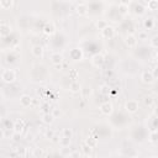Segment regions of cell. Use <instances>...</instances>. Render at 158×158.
Instances as JSON below:
<instances>
[{"mask_svg": "<svg viewBox=\"0 0 158 158\" xmlns=\"http://www.w3.org/2000/svg\"><path fill=\"white\" fill-rule=\"evenodd\" d=\"M128 11H130V9H128V4L121 2V4L118 5V14H120L121 16H126V15L128 14Z\"/></svg>", "mask_w": 158, "mask_h": 158, "instance_id": "obj_22", "label": "cell"}, {"mask_svg": "<svg viewBox=\"0 0 158 158\" xmlns=\"http://www.w3.org/2000/svg\"><path fill=\"white\" fill-rule=\"evenodd\" d=\"M152 73H153V75H154V79H158V64L152 69Z\"/></svg>", "mask_w": 158, "mask_h": 158, "instance_id": "obj_36", "label": "cell"}, {"mask_svg": "<svg viewBox=\"0 0 158 158\" xmlns=\"http://www.w3.org/2000/svg\"><path fill=\"white\" fill-rule=\"evenodd\" d=\"M149 44H151V47L158 49V36H153V37L149 40Z\"/></svg>", "mask_w": 158, "mask_h": 158, "instance_id": "obj_33", "label": "cell"}, {"mask_svg": "<svg viewBox=\"0 0 158 158\" xmlns=\"http://www.w3.org/2000/svg\"><path fill=\"white\" fill-rule=\"evenodd\" d=\"M12 131L15 132V133H22L23 131H25V121L22 120V118H19V120H16L15 122H14V125H12Z\"/></svg>", "mask_w": 158, "mask_h": 158, "instance_id": "obj_6", "label": "cell"}, {"mask_svg": "<svg viewBox=\"0 0 158 158\" xmlns=\"http://www.w3.org/2000/svg\"><path fill=\"white\" fill-rule=\"evenodd\" d=\"M70 77H72V79H77V77H78V72H77L75 69H72V70H70Z\"/></svg>", "mask_w": 158, "mask_h": 158, "instance_id": "obj_37", "label": "cell"}, {"mask_svg": "<svg viewBox=\"0 0 158 158\" xmlns=\"http://www.w3.org/2000/svg\"><path fill=\"white\" fill-rule=\"evenodd\" d=\"M100 111L102 115L105 116H110L112 112H114V105L110 102V101H105L100 105Z\"/></svg>", "mask_w": 158, "mask_h": 158, "instance_id": "obj_3", "label": "cell"}, {"mask_svg": "<svg viewBox=\"0 0 158 158\" xmlns=\"http://www.w3.org/2000/svg\"><path fill=\"white\" fill-rule=\"evenodd\" d=\"M146 9H147V7H144L142 4H137V5H135V7H133V12H135V15H137V16H142V15H144Z\"/></svg>", "mask_w": 158, "mask_h": 158, "instance_id": "obj_19", "label": "cell"}, {"mask_svg": "<svg viewBox=\"0 0 158 158\" xmlns=\"http://www.w3.org/2000/svg\"><path fill=\"white\" fill-rule=\"evenodd\" d=\"M54 118H56V117L53 116L52 112H44V114L42 115V122L46 123V125H51V123H53Z\"/></svg>", "mask_w": 158, "mask_h": 158, "instance_id": "obj_17", "label": "cell"}, {"mask_svg": "<svg viewBox=\"0 0 158 158\" xmlns=\"http://www.w3.org/2000/svg\"><path fill=\"white\" fill-rule=\"evenodd\" d=\"M62 136H63V137H69V138H72V137H73V131H72L70 128H63V130H62Z\"/></svg>", "mask_w": 158, "mask_h": 158, "instance_id": "obj_32", "label": "cell"}, {"mask_svg": "<svg viewBox=\"0 0 158 158\" xmlns=\"http://www.w3.org/2000/svg\"><path fill=\"white\" fill-rule=\"evenodd\" d=\"M52 114H53V116L54 117H57V116H59V114H60V111H59V109H53V111H52Z\"/></svg>", "mask_w": 158, "mask_h": 158, "instance_id": "obj_38", "label": "cell"}, {"mask_svg": "<svg viewBox=\"0 0 158 158\" xmlns=\"http://www.w3.org/2000/svg\"><path fill=\"white\" fill-rule=\"evenodd\" d=\"M156 60L158 62V53H157V56H156Z\"/></svg>", "mask_w": 158, "mask_h": 158, "instance_id": "obj_43", "label": "cell"}, {"mask_svg": "<svg viewBox=\"0 0 158 158\" xmlns=\"http://www.w3.org/2000/svg\"><path fill=\"white\" fill-rule=\"evenodd\" d=\"M56 32V26L53 22H46L43 26V33L47 36H52Z\"/></svg>", "mask_w": 158, "mask_h": 158, "instance_id": "obj_8", "label": "cell"}, {"mask_svg": "<svg viewBox=\"0 0 158 158\" xmlns=\"http://www.w3.org/2000/svg\"><path fill=\"white\" fill-rule=\"evenodd\" d=\"M81 152H79V151H72L69 154H68V157H70V158H80L81 157Z\"/></svg>", "mask_w": 158, "mask_h": 158, "instance_id": "obj_34", "label": "cell"}, {"mask_svg": "<svg viewBox=\"0 0 158 158\" xmlns=\"http://www.w3.org/2000/svg\"><path fill=\"white\" fill-rule=\"evenodd\" d=\"M105 62V57L101 54V53H95L93 57H91V64L94 67H101Z\"/></svg>", "mask_w": 158, "mask_h": 158, "instance_id": "obj_7", "label": "cell"}, {"mask_svg": "<svg viewBox=\"0 0 158 158\" xmlns=\"http://www.w3.org/2000/svg\"><path fill=\"white\" fill-rule=\"evenodd\" d=\"M32 156L36 157V158L43 157V156H44V151H43V148H35L33 152H32Z\"/></svg>", "mask_w": 158, "mask_h": 158, "instance_id": "obj_30", "label": "cell"}, {"mask_svg": "<svg viewBox=\"0 0 158 158\" xmlns=\"http://www.w3.org/2000/svg\"><path fill=\"white\" fill-rule=\"evenodd\" d=\"M33 104V99L30 96V95H22L21 98H20V105L22 106V107H30L31 105Z\"/></svg>", "mask_w": 158, "mask_h": 158, "instance_id": "obj_9", "label": "cell"}, {"mask_svg": "<svg viewBox=\"0 0 158 158\" xmlns=\"http://www.w3.org/2000/svg\"><path fill=\"white\" fill-rule=\"evenodd\" d=\"M1 79L6 84H11L16 80V73L14 69H4L1 73Z\"/></svg>", "mask_w": 158, "mask_h": 158, "instance_id": "obj_1", "label": "cell"}, {"mask_svg": "<svg viewBox=\"0 0 158 158\" xmlns=\"http://www.w3.org/2000/svg\"><path fill=\"white\" fill-rule=\"evenodd\" d=\"M53 136H54V133H53V131H49V130H48V131L46 132V137H47V138H52Z\"/></svg>", "mask_w": 158, "mask_h": 158, "instance_id": "obj_39", "label": "cell"}, {"mask_svg": "<svg viewBox=\"0 0 158 158\" xmlns=\"http://www.w3.org/2000/svg\"><path fill=\"white\" fill-rule=\"evenodd\" d=\"M153 115H154L156 117H158V105L154 106V109H153Z\"/></svg>", "mask_w": 158, "mask_h": 158, "instance_id": "obj_42", "label": "cell"}, {"mask_svg": "<svg viewBox=\"0 0 158 158\" xmlns=\"http://www.w3.org/2000/svg\"><path fill=\"white\" fill-rule=\"evenodd\" d=\"M84 142H85V143H88L89 146H91V147L94 148V147H96V146H98V137H95V136H89Z\"/></svg>", "mask_w": 158, "mask_h": 158, "instance_id": "obj_26", "label": "cell"}, {"mask_svg": "<svg viewBox=\"0 0 158 158\" xmlns=\"http://www.w3.org/2000/svg\"><path fill=\"white\" fill-rule=\"evenodd\" d=\"M125 43H126L127 47H131V48L132 47H136V44H137V37L135 35L130 33V35H127L125 37Z\"/></svg>", "mask_w": 158, "mask_h": 158, "instance_id": "obj_11", "label": "cell"}, {"mask_svg": "<svg viewBox=\"0 0 158 158\" xmlns=\"http://www.w3.org/2000/svg\"><path fill=\"white\" fill-rule=\"evenodd\" d=\"M10 33H11V26L7 25L6 22L1 21V23H0V35H1L2 37H5V36H7V35H10Z\"/></svg>", "mask_w": 158, "mask_h": 158, "instance_id": "obj_14", "label": "cell"}, {"mask_svg": "<svg viewBox=\"0 0 158 158\" xmlns=\"http://www.w3.org/2000/svg\"><path fill=\"white\" fill-rule=\"evenodd\" d=\"M101 32V36L104 37V38H106V40H111V38H114L115 37V35H116V31H115V28L112 27V26H110V25H107L102 31H100Z\"/></svg>", "mask_w": 158, "mask_h": 158, "instance_id": "obj_4", "label": "cell"}, {"mask_svg": "<svg viewBox=\"0 0 158 158\" xmlns=\"http://www.w3.org/2000/svg\"><path fill=\"white\" fill-rule=\"evenodd\" d=\"M147 32H139L138 33V40H147Z\"/></svg>", "mask_w": 158, "mask_h": 158, "instance_id": "obj_35", "label": "cell"}, {"mask_svg": "<svg viewBox=\"0 0 158 158\" xmlns=\"http://www.w3.org/2000/svg\"><path fill=\"white\" fill-rule=\"evenodd\" d=\"M88 11H89L88 5H86V4H84V2L78 4V5H77V7H75V12H77L79 16H85V15L88 14Z\"/></svg>", "mask_w": 158, "mask_h": 158, "instance_id": "obj_10", "label": "cell"}, {"mask_svg": "<svg viewBox=\"0 0 158 158\" xmlns=\"http://www.w3.org/2000/svg\"><path fill=\"white\" fill-rule=\"evenodd\" d=\"M143 102L146 106H153L154 105V99L151 96V95H147L144 99H143Z\"/></svg>", "mask_w": 158, "mask_h": 158, "instance_id": "obj_31", "label": "cell"}, {"mask_svg": "<svg viewBox=\"0 0 158 158\" xmlns=\"http://www.w3.org/2000/svg\"><path fill=\"white\" fill-rule=\"evenodd\" d=\"M14 6V0H0V7L2 10H10Z\"/></svg>", "mask_w": 158, "mask_h": 158, "instance_id": "obj_21", "label": "cell"}, {"mask_svg": "<svg viewBox=\"0 0 158 158\" xmlns=\"http://www.w3.org/2000/svg\"><path fill=\"white\" fill-rule=\"evenodd\" d=\"M48 107H49V105H48V104H43V105H42V110H43L44 112H49V111L47 110Z\"/></svg>", "mask_w": 158, "mask_h": 158, "instance_id": "obj_41", "label": "cell"}, {"mask_svg": "<svg viewBox=\"0 0 158 158\" xmlns=\"http://www.w3.org/2000/svg\"><path fill=\"white\" fill-rule=\"evenodd\" d=\"M125 110L128 114H135L138 110V101L137 100H127L125 102Z\"/></svg>", "mask_w": 158, "mask_h": 158, "instance_id": "obj_2", "label": "cell"}, {"mask_svg": "<svg viewBox=\"0 0 158 158\" xmlns=\"http://www.w3.org/2000/svg\"><path fill=\"white\" fill-rule=\"evenodd\" d=\"M69 90L72 91V93H79L80 90H81V86H80V84H79V81H77V80H73L70 84H69Z\"/></svg>", "mask_w": 158, "mask_h": 158, "instance_id": "obj_20", "label": "cell"}, {"mask_svg": "<svg viewBox=\"0 0 158 158\" xmlns=\"http://www.w3.org/2000/svg\"><path fill=\"white\" fill-rule=\"evenodd\" d=\"M51 62H52V64H54V65L62 64V63H63V56H62L60 53H53V54L51 56Z\"/></svg>", "mask_w": 158, "mask_h": 158, "instance_id": "obj_18", "label": "cell"}, {"mask_svg": "<svg viewBox=\"0 0 158 158\" xmlns=\"http://www.w3.org/2000/svg\"><path fill=\"white\" fill-rule=\"evenodd\" d=\"M14 152L16 153L17 157H26L27 154V148L26 147H15Z\"/></svg>", "mask_w": 158, "mask_h": 158, "instance_id": "obj_23", "label": "cell"}, {"mask_svg": "<svg viewBox=\"0 0 158 158\" xmlns=\"http://www.w3.org/2000/svg\"><path fill=\"white\" fill-rule=\"evenodd\" d=\"M100 93L102 94V95H109L110 93H111V89H110V86L107 85V84H102V85H100Z\"/></svg>", "mask_w": 158, "mask_h": 158, "instance_id": "obj_29", "label": "cell"}, {"mask_svg": "<svg viewBox=\"0 0 158 158\" xmlns=\"http://www.w3.org/2000/svg\"><path fill=\"white\" fill-rule=\"evenodd\" d=\"M149 142H152V143L158 142V130H152L149 132Z\"/></svg>", "mask_w": 158, "mask_h": 158, "instance_id": "obj_28", "label": "cell"}, {"mask_svg": "<svg viewBox=\"0 0 158 158\" xmlns=\"http://www.w3.org/2000/svg\"><path fill=\"white\" fill-rule=\"evenodd\" d=\"M154 26H156V20H154V17H146V19H144V21H143V27H144V30H147V31L153 30Z\"/></svg>", "mask_w": 158, "mask_h": 158, "instance_id": "obj_12", "label": "cell"}, {"mask_svg": "<svg viewBox=\"0 0 158 158\" xmlns=\"http://www.w3.org/2000/svg\"><path fill=\"white\" fill-rule=\"evenodd\" d=\"M147 9L149 11H157L158 10V0H149L147 2Z\"/></svg>", "mask_w": 158, "mask_h": 158, "instance_id": "obj_25", "label": "cell"}, {"mask_svg": "<svg viewBox=\"0 0 158 158\" xmlns=\"http://www.w3.org/2000/svg\"><path fill=\"white\" fill-rule=\"evenodd\" d=\"M107 25H109L107 21H106V20H102V19H101V20H98V21L95 22V27H96L99 31H102Z\"/></svg>", "mask_w": 158, "mask_h": 158, "instance_id": "obj_27", "label": "cell"}, {"mask_svg": "<svg viewBox=\"0 0 158 158\" xmlns=\"http://www.w3.org/2000/svg\"><path fill=\"white\" fill-rule=\"evenodd\" d=\"M69 56H70V58L74 59V60H81V59H83V52H81L80 48H73V49L70 51Z\"/></svg>", "mask_w": 158, "mask_h": 158, "instance_id": "obj_13", "label": "cell"}, {"mask_svg": "<svg viewBox=\"0 0 158 158\" xmlns=\"http://www.w3.org/2000/svg\"><path fill=\"white\" fill-rule=\"evenodd\" d=\"M141 80H142L144 84H152L156 79H154V75H153L152 70H144V72H142V74H141Z\"/></svg>", "mask_w": 158, "mask_h": 158, "instance_id": "obj_5", "label": "cell"}, {"mask_svg": "<svg viewBox=\"0 0 158 158\" xmlns=\"http://www.w3.org/2000/svg\"><path fill=\"white\" fill-rule=\"evenodd\" d=\"M51 139H52V142H54V143H58V142H59V139H60V138H59V137H58V136H57V135H54V136H53V137H52V138H51Z\"/></svg>", "mask_w": 158, "mask_h": 158, "instance_id": "obj_40", "label": "cell"}, {"mask_svg": "<svg viewBox=\"0 0 158 158\" xmlns=\"http://www.w3.org/2000/svg\"><path fill=\"white\" fill-rule=\"evenodd\" d=\"M70 142H72V138H69V137H63V136H62V138L59 139L58 144H59L60 147L65 148V147H69V146H70Z\"/></svg>", "mask_w": 158, "mask_h": 158, "instance_id": "obj_24", "label": "cell"}, {"mask_svg": "<svg viewBox=\"0 0 158 158\" xmlns=\"http://www.w3.org/2000/svg\"><path fill=\"white\" fill-rule=\"evenodd\" d=\"M93 147L91 146H89L88 143H85V142H83V144H81V153H83V156H85V157H91L93 156Z\"/></svg>", "mask_w": 158, "mask_h": 158, "instance_id": "obj_16", "label": "cell"}, {"mask_svg": "<svg viewBox=\"0 0 158 158\" xmlns=\"http://www.w3.org/2000/svg\"><path fill=\"white\" fill-rule=\"evenodd\" d=\"M31 52H32V54H33L36 58H41V57H43L44 49H43V47H42L41 44H35V46L32 47Z\"/></svg>", "mask_w": 158, "mask_h": 158, "instance_id": "obj_15", "label": "cell"}]
</instances>
